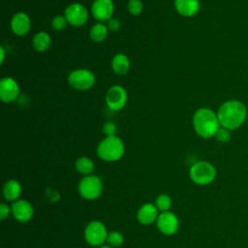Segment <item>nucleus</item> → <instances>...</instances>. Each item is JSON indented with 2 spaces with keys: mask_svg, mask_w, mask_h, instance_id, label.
<instances>
[{
  "mask_svg": "<svg viewBox=\"0 0 248 248\" xmlns=\"http://www.w3.org/2000/svg\"><path fill=\"white\" fill-rule=\"evenodd\" d=\"M248 110L246 105L236 99L224 102L217 110V116L221 127L230 131L240 128L246 121Z\"/></svg>",
  "mask_w": 248,
  "mask_h": 248,
  "instance_id": "f257e3e1",
  "label": "nucleus"
},
{
  "mask_svg": "<svg viewBox=\"0 0 248 248\" xmlns=\"http://www.w3.org/2000/svg\"><path fill=\"white\" fill-rule=\"evenodd\" d=\"M193 126L199 137L205 140L213 138L220 128L217 112L208 108H198L193 115Z\"/></svg>",
  "mask_w": 248,
  "mask_h": 248,
  "instance_id": "f03ea898",
  "label": "nucleus"
},
{
  "mask_svg": "<svg viewBox=\"0 0 248 248\" xmlns=\"http://www.w3.org/2000/svg\"><path fill=\"white\" fill-rule=\"evenodd\" d=\"M125 152L122 140L117 136L106 137L97 146V155L106 162H115L121 159Z\"/></svg>",
  "mask_w": 248,
  "mask_h": 248,
  "instance_id": "7ed1b4c3",
  "label": "nucleus"
},
{
  "mask_svg": "<svg viewBox=\"0 0 248 248\" xmlns=\"http://www.w3.org/2000/svg\"><path fill=\"white\" fill-rule=\"evenodd\" d=\"M191 180L200 186L212 183L217 175L216 168L207 161H198L193 164L189 170Z\"/></svg>",
  "mask_w": 248,
  "mask_h": 248,
  "instance_id": "20e7f679",
  "label": "nucleus"
},
{
  "mask_svg": "<svg viewBox=\"0 0 248 248\" xmlns=\"http://www.w3.org/2000/svg\"><path fill=\"white\" fill-rule=\"evenodd\" d=\"M78 189L82 198L93 201L101 196L103 192V183L99 176L90 174L80 179Z\"/></svg>",
  "mask_w": 248,
  "mask_h": 248,
  "instance_id": "39448f33",
  "label": "nucleus"
},
{
  "mask_svg": "<svg viewBox=\"0 0 248 248\" xmlns=\"http://www.w3.org/2000/svg\"><path fill=\"white\" fill-rule=\"evenodd\" d=\"M68 83L76 90H88L95 83V76L90 70L77 69L68 76Z\"/></svg>",
  "mask_w": 248,
  "mask_h": 248,
  "instance_id": "423d86ee",
  "label": "nucleus"
},
{
  "mask_svg": "<svg viewBox=\"0 0 248 248\" xmlns=\"http://www.w3.org/2000/svg\"><path fill=\"white\" fill-rule=\"evenodd\" d=\"M108 232L105 225L100 221H91L89 222L84 229V238L85 241L91 245L100 247L105 241H107Z\"/></svg>",
  "mask_w": 248,
  "mask_h": 248,
  "instance_id": "0eeeda50",
  "label": "nucleus"
},
{
  "mask_svg": "<svg viewBox=\"0 0 248 248\" xmlns=\"http://www.w3.org/2000/svg\"><path fill=\"white\" fill-rule=\"evenodd\" d=\"M64 16L68 23L75 27L84 25L88 19L87 9L80 3H73L69 5L64 12Z\"/></svg>",
  "mask_w": 248,
  "mask_h": 248,
  "instance_id": "6e6552de",
  "label": "nucleus"
},
{
  "mask_svg": "<svg viewBox=\"0 0 248 248\" xmlns=\"http://www.w3.org/2000/svg\"><path fill=\"white\" fill-rule=\"evenodd\" d=\"M128 95L124 87L120 85L111 86L106 93V104L111 110H120L127 103Z\"/></svg>",
  "mask_w": 248,
  "mask_h": 248,
  "instance_id": "1a4fd4ad",
  "label": "nucleus"
},
{
  "mask_svg": "<svg viewBox=\"0 0 248 248\" xmlns=\"http://www.w3.org/2000/svg\"><path fill=\"white\" fill-rule=\"evenodd\" d=\"M156 225L158 230L165 235L174 234L179 228V221L177 216L170 212H161L157 218Z\"/></svg>",
  "mask_w": 248,
  "mask_h": 248,
  "instance_id": "9d476101",
  "label": "nucleus"
},
{
  "mask_svg": "<svg viewBox=\"0 0 248 248\" xmlns=\"http://www.w3.org/2000/svg\"><path fill=\"white\" fill-rule=\"evenodd\" d=\"M114 11V5L111 0H95L91 7L93 17L99 22H108Z\"/></svg>",
  "mask_w": 248,
  "mask_h": 248,
  "instance_id": "9b49d317",
  "label": "nucleus"
},
{
  "mask_svg": "<svg viewBox=\"0 0 248 248\" xmlns=\"http://www.w3.org/2000/svg\"><path fill=\"white\" fill-rule=\"evenodd\" d=\"M20 89L16 79L11 77L2 78L0 80V99L4 103L14 102L19 95Z\"/></svg>",
  "mask_w": 248,
  "mask_h": 248,
  "instance_id": "f8f14e48",
  "label": "nucleus"
},
{
  "mask_svg": "<svg viewBox=\"0 0 248 248\" xmlns=\"http://www.w3.org/2000/svg\"><path fill=\"white\" fill-rule=\"evenodd\" d=\"M11 209L13 217L20 223H26L30 221L34 214L33 205L26 200H17L14 202Z\"/></svg>",
  "mask_w": 248,
  "mask_h": 248,
  "instance_id": "ddd939ff",
  "label": "nucleus"
},
{
  "mask_svg": "<svg viewBox=\"0 0 248 248\" xmlns=\"http://www.w3.org/2000/svg\"><path fill=\"white\" fill-rule=\"evenodd\" d=\"M31 28V20L28 15L23 12L15 14L11 19V29L17 36L26 35Z\"/></svg>",
  "mask_w": 248,
  "mask_h": 248,
  "instance_id": "4468645a",
  "label": "nucleus"
},
{
  "mask_svg": "<svg viewBox=\"0 0 248 248\" xmlns=\"http://www.w3.org/2000/svg\"><path fill=\"white\" fill-rule=\"evenodd\" d=\"M159 210L153 203H144L140 207L137 213V219L141 225H150L157 221Z\"/></svg>",
  "mask_w": 248,
  "mask_h": 248,
  "instance_id": "2eb2a0df",
  "label": "nucleus"
},
{
  "mask_svg": "<svg viewBox=\"0 0 248 248\" xmlns=\"http://www.w3.org/2000/svg\"><path fill=\"white\" fill-rule=\"evenodd\" d=\"M176 12L183 16H193L198 14L201 8L200 0H174Z\"/></svg>",
  "mask_w": 248,
  "mask_h": 248,
  "instance_id": "dca6fc26",
  "label": "nucleus"
},
{
  "mask_svg": "<svg viewBox=\"0 0 248 248\" xmlns=\"http://www.w3.org/2000/svg\"><path fill=\"white\" fill-rule=\"evenodd\" d=\"M21 194V185L16 179L8 180L3 186V196L8 202H16Z\"/></svg>",
  "mask_w": 248,
  "mask_h": 248,
  "instance_id": "f3484780",
  "label": "nucleus"
},
{
  "mask_svg": "<svg viewBox=\"0 0 248 248\" xmlns=\"http://www.w3.org/2000/svg\"><path fill=\"white\" fill-rule=\"evenodd\" d=\"M111 68L118 76H124L130 69V60L124 53H117L111 60Z\"/></svg>",
  "mask_w": 248,
  "mask_h": 248,
  "instance_id": "a211bd4d",
  "label": "nucleus"
},
{
  "mask_svg": "<svg viewBox=\"0 0 248 248\" xmlns=\"http://www.w3.org/2000/svg\"><path fill=\"white\" fill-rule=\"evenodd\" d=\"M51 44L50 36L44 31H40L36 33L33 37V46L34 49L38 52L46 51Z\"/></svg>",
  "mask_w": 248,
  "mask_h": 248,
  "instance_id": "6ab92c4d",
  "label": "nucleus"
},
{
  "mask_svg": "<svg viewBox=\"0 0 248 248\" xmlns=\"http://www.w3.org/2000/svg\"><path fill=\"white\" fill-rule=\"evenodd\" d=\"M108 27L103 22H98L94 24L89 31L90 39L95 43H101L105 41V39L108 36Z\"/></svg>",
  "mask_w": 248,
  "mask_h": 248,
  "instance_id": "aec40b11",
  "label": "nucleus"
},
{
  "mask_svg": "<svg viewBox=\"0 0 248 248\" xmlns=\"http://www.w3.org/2000/svg\"><path fill=\"white\" fill-rule=\"evenodd\" d=\"M76 170H78V172H79L80 174L86 176V175H90L92 174L93 170H94V163L93 161L85 156L79 157L75 164Z\"/></svg>",
  "mask_w": 248,
  "mask_h": 248,
  "instance_id": "412c9836",
  "label": "nucleus"
},
{
  "mask_svg": "<svg viewBox=\"0 0 248 248\" xmlns=\"http://www.w3.org/2000/svg\"><path fill=\"white\" fill-rule=\"evenodd\" d=\"M154 204L156 205L158 210L161 212L170 211V208L171 206V199L170 196H168L166 194H160L156 198Z\"/></svg>",
  "mask_w": 248,
  "mask_h": 248,
  "instance_id": "4be33fe9",
  "label": "nucleus"
},
{
  "mask_svg": "<svg viewBox=\"0 0 248 248\" xmlns=\"http://www.w3.org/2000/svg\"><path fill=\"white\" fill-rule=\"evenodd\" d=\"M107 241H108V245L111 246V247H119L124 242V236L121 232H116V231H112V232H108V237H107Z\"/></svg>",
  "mask_w": 248,
  "mask_h": 248,
  "instance_id": "5701e85b",
  "label": "nucleus"
},
{
  "mask_svg": "<svg viewBox=\"0 0 248 248\" xmlns=\"http://www.w3.org/2000/svg\"><path fill=\"white\" fill-rule=\"evenodd\" d=\"M67 25H68V21L64 15L55 16L51 20V27L56 31H62L66 29Z\"/></svg>",
  "mask_w": 248,
  "mask_h": 248,
  "instance_id": "b1692460",
  "label": "nucleus"
},
{
  "mask_svg": "<svg viewBox=\"0 0 248 248\" xmlns=\"http://www.w3.org/2000/svg\"><path fill=\"white\" fill-rule=\"evenodd\" d=\"M232 131L224 128V127H221L217 130L214 138L216 139L217 141L221 142V143H226V142H229L232 139V134H231Z\"/></svg>",
  "mask_w": 248,
  "mask_h": 248,
  "instance_id": "393cba45",
  "label": "nucleus"
},
{
  "mask_svg": "<svg viewBox=\"0 0 248 248\" xmlns=\"http://www.w3.org/2000/svg\"><path fill=\"white\" fill-rule=\"evenodd\" d=\"M128 12L133 16H138L142 12V2L140 0H129L128 2Z\"/></svg>",
  "mask_w": 248,
  "mask_h": 248,
  "instance_id": "a878e982",
  "label": "nucleus"
},
{
  "mask_svg": "<svg viewBox=\"0 0 248 248\" xmlns=\"http://www.w3.org/2000/svg\"><path fill=\"white\" fill-rule=\"evenodd\" d=\"M116 125L111 121H107L103 126V133L106 135V137L116 136Z\"/></svg>",
  "mask_w": 248,
  "mask_h": 248,
  "instance_id": "bb28decb",
  "label": "nucleus"
},
{
  "mask_svg": "<svg viewBox=\"0 0 248 248\" xmlns=\"http://www.w3.org/2000/svg\"><path fill=\"white\" fill-rule=\"evenodd\" d=\"M10 213H12L11 207L8 204H6L5 202H2L0 204V219L1 220L7 219L9 217Z\"/></svg>",
  "mask_w": 248,
  "mask_h": 248,
  "instance_id": "cd10ccee",
  "label": "nucleus"
},
{
  "mask_svg": "<svg viewBox=\"0 0 248 248\" xmlns=\"http://www.w3.org/2000/svg\"><path fill=\"white\" fill-rule=\"evenodd\" d=\"M121 26V23L119 21L118 18H114V17H111L108 22H107V27L108 30L110 31H117L119 30Z\"/></svg>",
  "mask_w": 248,
  "mask_h": 248,
  "instance_id": "c85d7f7f",
  "label": "nucleus"
},
{
  "mask_svg": "<svg viewBox=\"0 0 248 248\" xmlns=\"http://www.w3.org/2000/svg\"><path fill=\"white\" fill-rule=\"evenodd\" d=\"M0 52H1L0 62H1V64H2V63H3V61H4V57H5V49L3 48V46H1V47H0Z\"/></svg>",
  "mask_w": 248,
  "mask_h": 248,
  "instance_id": "c756f323",
  "label": "nucleus"
},
{
  "mask_svg": "<svg viewBox=\"0 0 248 248\" xmlns=\"http://www.w3.org/2000/svg\"><path fill=\"white\" fill-rule=\"evenodd\" d=\"M99 248H113V247H111L109 245H103V246H100Z\"/></svg>",
  "mask_w": 248,
  "mask_h": 248,
  "instance_id": "7c9ffc66",
  "label": "nucleus"
}]
</instances>
